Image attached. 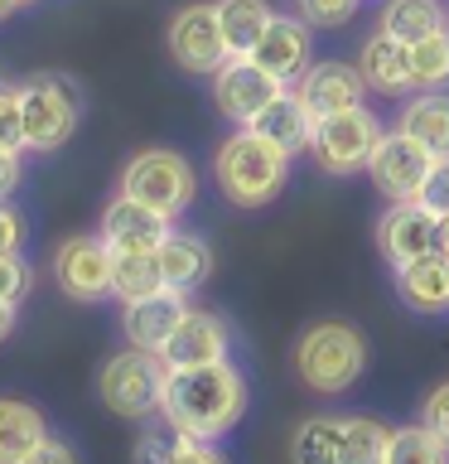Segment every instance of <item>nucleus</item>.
Listing matches in <instances>:
<instances>
[{"label": "nucleus", "instance_id": "obj_1", "mask_svg": "<svg viewBox=\"0 0 449 464\" xmlns=\"http://www.w3.org/2000/svg\"><path fill=\"white\" fill-rule=\"evenodd\" d=\"M159 411H165L169 430L194 435V440H217L246 416V377L227 358L203 362V368H169Z\"/></svg>", "mask_w": 449, "mask_h": 464}, {"label": "nucleus", "instance_id": "obj_2", "mask_svg": "<svg viewBox=\"0 0 449 464\" xmlns=\"http://www.w3.org/2000/svg\"><path fill=\"white\" fill-rule=\"evenodd\" d=\"M217 188L227 203L237 208H266L271 198H281V188L290 179V155L281 145H271L266 136H256L252 126H242L237 136H227L217 145L213 160Z\"/></svg>", "mask_w": 449, "mask_h": 464}, {"label": "nucleus", "instance_id": "obj_3", "mask_svg": "<svg viewBox=\"0 0 449 464\" xmlns=\"http://www.w3.org/2000/svg\"><path fill=\"white\" fill-rule=\"evenodd\" d=\"M368 368V343L343 319H319L295 343V377L310 392H348Z\"/></svg>", "mask_w": 449, "mask_h": 464}, {"label": "nucleus", "instance_id": "obj_4", "mask_svg": "<svg viewBox=\"0 0 449 464\" xmlns=\"http://www.w3.org/2000/svg\"><path fill=\"white\" fill-rule=\"evenodd\" d=\"M165 382H169V362L150 353V348H126L101 362L97 372V397L107 401V411L126 416V420H145L159 411L165 401Z\"/></svg>", "mask_w": 449, "mask_h": 464}, {"label": "nucleus", "instance_id": "obj_5", "mask_svg": "<svg viewBox=\"0 0 449 464\" xmlns=\"http://www.w3.org/2000/svg\"><path fill=\"white\" fill-rule=\"evenodd\" d=\"M78 87L58 72H34L29 82H20V116H24V150L49 155L58 145H68V136L78 130Z\"/></svg>", "mask_w": 449, "mask_h": 464}, {"label": "nucleus", "instance_id": "obj_6", "mask_svg": "<svg viewBox=\"0 0 449 464\" xmlns=\"http://www.w3.org/2000/svg\"><path fill=\"white\" fill-rule=\"evenodd\" d=\"M121 194L150 203V208H159L165 218H179L188 203H194L198 179H194V165H188L179 150L155 145V150H140V155L126 160V169H121Z\"/></svg>", "mask_w": 449, "mask_h": 464}, {"label": "nucleus", "instance_id": "obj_7", "mask_svg": "<svg viewBox=\"0 0 449 464\" xmlns=\"http://www.w3.org/2000/svg\"><path fill=\"white\" fill-rule=\"evenodd\" d=\"M382 136H387V130H382V121H377L368 107H348L339 116L314 121L310 155H314V165L324 174L343 179V174L368 169V160H372V150H377V140H382Z\"/></svg>", "mask_w": 449, "mask_h": 464}, {"label": "nucleus", "instance_id": "obj_8", "mask_svg": "<svg viewBox=\"0 0 449 464\" xmlns=\"http://www.w3.org/2000/svg\"><path fill=\"white\" fill-rule=\"evenodd\" d=\"M435 150H425L411 130H387L382 140H377V150L368 160V174H372V184H377V194H382L387 203H411L420 198V188H425L430 179V169H435Z\"/></svg>", "mask_w": 449, "mask_h": 464}, {"label": "nucleus", "instance_id": "obj_9", "mask_svg": "<svg viewBox=\"0 0 449 464\" xmlns=\"http://www.w3.org/2000/svg\"><path fill=\"white\" fill-rule=\"evenodd\" d=\"M165 44H169L174 63L184 72H194V78H213V72L232 58L227 39H223V24H217V5H184L165 29Z\"/></svg>", "mask_w": 449, "mask_h": 464}, {"label": "nucleus", "instance_id": "obj_10", "mask_svg": "<svg viewBox=\"0 0 449 464\" xmlns=\"http://www.w3.org/2000/svg\"><path fill=\"white\" fill-rule=\"evenodd\" d=\"M281 92H285V82L271 78V72L261 68L252 53H232L227 63L213 72V102H217V111H223L227 121H237V126H252Z\"/></svg>", "mask_w": 449, "mask_h": 464}, {"label": "nucleus", "instance_id": "obj_11", "mask_svg": "<svg viewBox=\"0 0 449 464\" xmlns=\"http://www.w3.org/2000/svg\"><path fill=\"white\" fill-rule=\"evenodd\" d=\"M111 246L97 237H68L58 242L53 252V276H58V290L78 304H97L111 295Z\"/></svg>", "mask_w": 449, "mask_h": 464}, {"label": "nucleus", "instance_id": "obj_12", "mask_svg": "<svg viewBox=\"0 0 449 464\" xmlns=\"http://www.w3.org/2000/svg\"><path fill=\"white\" fill-rule=\"evenodd\" d=\"M372 237H377V252H382V261L396 271V266H406V261H416V256H425V252H435V246H440V218H435L420 198L391 203V208L377 218Z\"/></svg>", "mask_w": 449, "mask_h": 464}, {"label": "nucleus", "instance_id": "obj_13", "mask_svg": "<svg viewBox=\"0 0 449 464\" xmlns=\"http://www.w3.org/2000/svg\"><path fill=\"white\" fill-rule=\"evenodd\" d=\"M295 92L304 102V111L314 116V121H324V116H339L348 107H362V92H368V82H362L358 63H339V58H319L300 72Z\"/></svg>", "mask_w": 449, "mask_h": 464}, {"label": "nucleus", "instance_id": "obj_14", "mask_svg": "<svg viewBox=\"0 0 449 464\" xmlns=\"http://www.w3.org/2000/svg\"><path fill=\"white\" fill-rule=\"evenodd\" d=\"M169 223L174 218H165L159 208H150V203L116 194L107 203V213H101V242H107L111 252H159V242L174 232Z\"/></svg>", "mask_w": 449, "mask_h": 464}, {"label": "nucleus", "instance_id": "obj_15", "mask_svg": "<svg viewBox=\"0 0 449 464\" xmlns=\"http://www.w3.org/2000/svg\"><path fill=\"white\" fill-rule=\"evenodd\" d=\"M232 348V329L223 314L213 310H188L179 319V329L169 334V343L159 348V358L169 368H203V362H223Z\"/></svg>", "mask_w": 449, "mask_h": 464}, {"label": "nucleus", "instance_id": "obj_16", "mask_svg": "<svg viewBox=\"0 0 449 464\" xmlns=\"http://www.w3.org/2000/svg\"><path fill=\"white\" fill-rule=\"evenodd\" d=\"M310 29H314L310 20L271 14V24H266V34L256 39L252 58L271 72V78H281L285 87H290V82H300V72L314 63V58H310Z\"/></svg>", "mask_w": 449, "mask_h": 464}, {"label": "nucleus", "instance_id": "obj_17", "mask_svg": "<svg viewBox=\"0 0 449 464\" xmlns=\"http://www.w3.org/2000/svg\"><path fill=\"white\" fill-rule=\"evenodd\" d=\"M188 314V300L184 290H155V295L145 300H130L126 314H121V329H126V343L130 348H150V353H159V348L169 343V334L179 329V319Z\"/></svg>", "mask_w": 449, "mask_h": 464}, {"label": "nucleus", "instance_id": "obj_18", "mask_svg": "<svg viewBox=\"0 0 449 464\" xmlns=\"http://www.w3.org/2000/svg\"><path fill=\"white\" fill-rule=\"evenodd\" d=\"M358 72H362V82H368L372 92H382V97H406V92H416L411 44L391 39L387 29H377V34L362 39V49H358Z\"/></svg>", "mask_w": 449, "mask_h": 464}, {"label": "nucleus", "instance_id": "obj_19", "mask_svg": "<svg viewBox=\"0 0 449 464\" xmlns=\"http://www.w3.org/2000/svg\"><path fill=\"white\" fill-rule=\"evenodd\" d=\"M396 276V295L406 300V310L416 314H440L449 310V256L435 246V252L406 261V266L391 271Z\"/></svg>", "mask_w": 449, "mask_h": 464}, {"label": "nucleus", "instance_id": "obj_20", "mask_svg": "<svg viewBox=\"0 0 449 464\" xmlns=\"http://www.w3.org/2000/svg\"><path fill=\"white\" fill-rule=\"evenodd\" d=\"M155 256H159V271H165V285L184 290V295L213 276V246L194 237V232H169Z\"/></svg>", "mask_w": 449, "mask_h": 464}, {"label": "nucleus", "instance_id": "obj_21", "mask_svg": "<svg viewBox=\"0 0 449 464\" xmlns=\"http://www.w3.org/2000/svg\"><path fill=\"white\" fill-rule=\"evenodd\" d=\"M252 130L256 136H266L271 145H281L285 155H300V150H310V136H314V116L304 111V102H300V92H285L271 102L266 111L252 121Z\"/></svg>", "mask_w": 449, "mask_h": 464}, {"label": "nucleus", "instance_id": "obj_22", "mask_svg": "<svg viewBox=\"0 0 449 464\" xmlns=\"http://www.w3.org/2000/svg\"><path fill=\"white\" fill-rule=\"evenodd\" d=\"M43 440H49V426L34 406L0 397V464H24Z\"/></svg>", "mask_w": 449, "mask_h": 464}, {"label": "nucleus", "instance_id": "obj_23", "mask_svg": "<svg viewBox=\"0 0 449 464\" xmlns=\"http://www.w3.org/2000/svg\"><path fill=\"white\" fill-rule=\"evenodd\" d=\"M444 24H449V5H440V0H382V20H377V29H387L401 44H416Z\"/></svg>", "mask_w": 449, "mask_h": 464}, {"label": "nucleus", "instance_id": "obj_24", "mask_svg": "<svg viewBox=\"0 0 449 464\" xmlns=\"http://www.w3.org/2000/svg\"><path fill=\"white\" fill-rule=\"evenodd\" d=\"M401 130L425 145L435 155H449V92H420L406 102V111L396 116Z\"/></svg>", "mask_w": 449, "mask_h": 464}, {"label": "nucleus", "instance_id": "obj_25", "mask_svg": "<svg viewBox=\"0 0 449 464\" xmlns=\"http://www.w3.org/2000/svg\"><path fill=\"white\" fill-rule=\"evenodd\" d=\"M348 416H310L290 435V464H339Z\"/></svg>", "mask_w": 449, "mask_h": 464}, {"label": "nucleus", "instance_id": "obj_26", "mask_svg": "<svg viewBox=\"0 0 449 464\" xmlns=\"http://www.w3.org/2000/svg\"><path fill=\"white\" fill-rule=\"evenodd\" d=\"M213 5H217V24H223V39L232 53H252L275 14L266 0H213Z\"/></svg>", "mask_w": 449, "mask_h": 464}, {"label": "nucleus", "instance_id": "obj_27", "mask_svg": "<svg viewBox=\"0 0 449 464\" xmlns=\"http://www.w3.org/2000/svg\"><path fill=\"white\" fill-rule=\"evenodd\" d=\"M165 290V271H159V256L155 252H116L111 256V295L116 300H145Z\"/></svg>", "mask_w": 449, "mask_h": 464}, {"label": "nucleus", "instance_id": "obj_28", "mask_svg": "<svg viewBox=\"0 0 449 464\" xmlns=\"http://www.w3.org/2000/svg\"><path fill=\"white\" fill-rule=\"evenodd\" d=\"M411 72L420 92H444L449 87V24L411 44Z\"/></svg>", "mask_w": 449, "mask_h": 464}, {"label": "nucleus", "instance_id": "obj_29", "mask_svg": "<svg viewBox=\"0 0 449 464\" xmlns=\"http://www.w3.org/2000/svg\"><path fill=\"white\" fill-rule=\"evenodd\" d=\"M387 445H391V430L382 426V420H372V416H348L339 464H387Z\"/></svg>", "mask_w": 449, "mask_h": 464}, {"label": "nucleus", "instance_id": "obj_30", "mask_svg": "<svg viewBox=\"0 0 449 464\" xmlns=\"http://www.w3.org/2000/svg\"><path fill=\"white\" fill-rule=\"evenodd\" d=\"M387 464H449V445L416 420V426H406V430H391Z\"/></svg>", "mask_w": 449, "mask_h": 464}, {"label": "nucleus", "instance_id": "obj_31", "mask_svg": "<svg viewBox=\"0 0 449 464\" xmlns=\"http://www.w3.org/2000/svg\"><path fill=\"white\" fill-rule=\"evenodd\" d=\"M300 5V20H310L314 29H339L358 14L362 0H295Z\"/></svg>", "mask_w": 449, "mask_h": 464}, {"label": "nucleus", "instance_id": "obj_32", "mask_svg": "<svg viewBox=\"0 0 449 464\" xmlns=\"http://www.w3.org/2000/svg\"><path fill=\"white\" fill-rule=\"evenodd\" d=\"M0 145L24 150V116H20V87L0 82Z\"/></svg>", "mask_w": 449, "mask_h": 464}, {"label": "nucleus", "instance_id": "obj_33", "mask_svg": "<svg viewBox=\"0 0 449 464\" xmlns=\"http://www.w3.org/2000/svg\"><path fill=\"white\" fill-rule=\"evenodd\" d=\"M29 285H34V271H29V261H24L20 252L0 256V300L20 304V300L29 295Z\"/></svg>", "mask_w": 449, "mask_h": 464}, {"label": "nucleus", "instance_id": "obj_34", "mask_svg": "<svg viewBox=\"0 0 449 464\" xmlns=\"http://www.w3.org/2000/svg\"><path fill=\"white\" fill-rule=\"evenodd\" d=\"M165 464H227V459H223V450H217L213 440H194V435L174 430V445H169Z\"/></svg>", "mask_w": 449, "mask_h": 464}, {"label": "nucleus", "instance_id": "obj_35", "mask_svg": "<svg viewBox=\"0 0 449 464\" xmlns=\"http://www.w3.org/2000/svg\"><path fill=\"white\" fill-rule=\"evenodd\" d=\"M420 426L449 445V382H440L425 401H420Z\"/></svg>", "mask_w": 449, "mask_h": 464}, {"label": "nucleus", "instance_id": "obj_36", "mask_svg": "<svg viewBox=\"0 0 449 464\" xmlns=\"http://www.w3.org/2000/svg\"><path fill=\"white\" fill-rule=\"evenodd\" d=\"M420 203H425L435 218H444V213H449V155L435 160L430 179H425V188H420Z\"/></svg>", "mask_w": 449, "mask_h": 464}, {"label": "nucleus", "instance_id": "obj_37", "mask_svg": "<svg viewBox=\"0 0 449 464\" xmlns=\"http://www.w3.org/2000/svg\"><path fill=\"white\" fill-rule=\"evenodd\" d=\"M20 237H24V223H20V213H14L10 203L0 198V256L20 252Z\"/></svg>", "mask_w": 449, "mask_h": 464}, {"label": "nucleus", "instance_id": "obj_38", "mask_svg": "<svg viewBox=\"0 0 449 464\" xmlns=\"http://www.w3.org/2000/svg\"><path fill=\"white\" fill-rule=\"evenodd\" d=\"M24 464H78V455H72V450H68L63 440H43V445H39Z\"/></svg>", "mask_w": 449, "mask_h": 464}, {"label": "nucleus", "instance_id": "obj_39", "mask_svg": "<svg viewBox=\"0 0 449 464\" xmlns=\"http://www.w3.org/2000/svg\"><path fill=\"white\" fill-rule=\"evenodd\" d=\"M14 184H20V150H5V145H0V198L14 194Z\"/></svg>", "mask_w": 449, "mask_h": 464}, {"label": "nucleus", "instance_id": "obj_40", "mask_svg": "<svg viewBox=\"0 0 449 464\" xmlns=\"http://www.w3.org/2000/svg\"><path fill=\"white\" fill-rule=\"evenodd\" d=\"M10 334H14V304H10V300H0V343H5Z\"/></svg>", "mask_w": 449, "mask_h": 464}, {"label": "nucleus", "instance_id": "obj_41", "mask_svg": "<svg viewBox=\"0 0 449 464\" xmlns=\"http://www.w3.org/2000/svg\"><path fill=\"white\" fill-rule=\"evenodd\" d=\"M440 252H444V256H449V213H444V218H440Z\"/></svg>", "mask_w": 449, "mask_h": 464}, {"label": "nucleus", "instance_id": "obj_42", "mask_svg": "<svg viewBox=\"0 0 449 464\" xmlns=\"http://www.w3.org/2000/svg\"><path fill=\"white\" fill-rule=\"evenodd\" d=\"M10 10H20V0H0V20H5Z\"/></svg>", "mask_w": 449, "mask_h": 464}, {"label": "nucleus", "instance_id": "obj_43", "mask_svg": "<svg viewBox=\"0 0 449 464\" xmlns=\"http://www.w3.org/2000/svg\"><path fill=\"white\" fill-rule=\"evenodd\" d=\"M20 5H34V0H20Z\"/></svg>", "mask_w": 449, "mask_h": 464}]
</instances>
